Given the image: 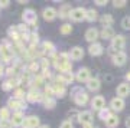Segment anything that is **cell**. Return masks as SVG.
Wrapping results in <instances>:
<instances>
[{
	"instance_id": "6da1fadb",
	"label": "cell",
	"mask_w": 130,
	"mask_h": 128,
	"mask_svg": "<svg viewBox=\"0 0 130 128\" xmlns=\"http://www.w3.org/2000/svg\"><path fill=\"white\" fill-rule=\"evenodd\" d=\"M126 45V39L123 35H117V36L113 37V40H111V49L117 50V52H121V49L124 48Z\"/></svg>"
},
{
	"instance_id": "7a4b0ae2",
	"label": "cell",
	"mask_w": 130,
	"mask_h": 128,
	"mask_svg": "<svg viewBox=\"0 0 130 128\" xmlns=\"http://www.w3.org/2000/svg\"><path fill=\"white\" fill-rule=\"evenodd\" d=\"M85 16H87V10L84 9V7H77V9H74L71 12L70 17L72 19L74 22H81V20L85 19Z\"/></svg>"
},
{
	"instance_id": "3957f363",
	"label": "cell",
	"mask_w": 130,
	"mask_h": 128,
	"mask_svg": "<svg viewBox=\"0 0 130 128\" xmlns=\"http://www.w3.org/2000/svg\"><path fill=\"white\" fill-rule=\"evenodd\" d=\"M106 101H104V98H103L101 95H97V96H94L93 101H91V106H93V110L95 111H101L106 108Z\"/></svg>"
},
{
	"instance_id": "277c9868",
	"label": "cell",
	"mask_w": 130,
	"mask_h": 128,
	"mask_svg": "<svg viewBox=\"0 0 130 128\" xmlns=\"http://www.w3.org/2000/svg\"><path fill=\"white\" fill-rule=\"evenodd\" d=\"M22 127H23V128H39V127H41V124H39V118L35 117V115H30V117H28V118L25 119V122H23Z\"/></svg>"
},
{
	"instance_id": "5b68a950",
	"label": "cell",
	"mask_w": 130,
	"mask_h": 128,
	"mask_svg": "<svg viewBox=\"0 0 130 128\" xmlns=\"http://www.w3.org/2000/svg\"><path fill=\"white\" fill-rule=\"evenodd\" d=\"M7 105L12 108V110H14V112H18L19 110H23V108H26V104H25L22 99H16V98H10L9 102H7Z\"/></svg>"
},
{
	"instance_id": "8992f818",
	"label": "cell",
	"mask_w": 130,
	"mask_h": 128,
	"mask_svg": "<svg viewBox=\"0 0 130 128\" xmlns=\"http://www.w3.org/2000/svg\"><path fill=\"white\" fill-rule=\"evenodd\" d=\"M98 36H100V33H98V30L95 28H90L85 32V40H88L90 43H95Z\"/></svg>"
},
{
	"instance_id": "52a82bcc",
	"label": "cell",
	"mask_w": 130,
	"mask_h": 128,
	"mask_svg": "<svg viewBox=\"0 0 130 128\" xmlns=\"http://www.w3.org/2000/svg\"><path fill=\"white\" fill-rule=\"evenodd\" d=\"M88 52L91 56H100L103 55V52H104V48H103V45H100V43H91L88 48Z\"/></svg>"
},
{
	"instance_id": "ba28073f",
	"label": "cell",
	"mask_w": 130,
	"mask_h": 128,
	"mask_svg": "<svg viewBox=\"0 0 130 128\" xmlns=\"http://www.w3.org/2000/svg\"><path fill=\"white\" fill-rule=\"evenodd\" d=\"M74 101L77 105H85L87 102H88V95H87V92L84 91H78V94L77 95H74Z\"/></svg>"
},
{
	"instance_id": "9c48e42d",
	"label": "cell",
	"mask_w": 130,
	"mask_h": 128,
	"mask_svg": "<svg viewBox=\"0 0 130 128\" xmlns=\"http://www.w3.org/2000/svg\"><path fill=\"white\" fill-rule=\"evenodd\" d=\"M110 106H111L113 111H123V108H124V101H123V98H119V96H116V98H113L111 102H110Z\"/></svg>"
},
{
	"instance_id": "30bf717a",
	"label": "cell",
	"mask_w": 130,
	"mask_h": 128,
	"mask_svg": "<svg viewBox=\"0 0 130 128\" xmlns=\"http://www.w3.org/2000/svg\"><path fill=\"white\" fill-rule=\"evenodd\" d=\"M78 121L83 125L85 124H91L93 122V114L90 112V111H83V112H79L78 114Z\"/></svg>"
},
{
	"instance_id": "8fae6325",
	"label": "cell",
	"mask_w": 130,
	"mask_h": 128,
	"mask_svg": "<svg viewBox=\"0 0 130 128\" xmlns=\"http://www.w3.org/2000/svg\"><path fill=\"white\" fill-rule=\"evenodd\" d=\"M116 94L119 95V98H124V96H129L130 94V85L129 83H120L116 89Z\"/></svg>"
},
{
	"instance_id": "7c38bea8",
	"label": "cell",
	"mask_w": 130,
	"mask_h": 128,
	"mask_svg": "<svg viewBox=\"0 0 130 128\" xmlns=\"http://www.w3.org/2000/svg\"><path fill=\"white\" fill-rule=\"evenodd\" d=\"M12 124H13V127H20V125H23L25 122V117L22 114V111H18V112H13V117H12Z\"/></svg>"
},
{
	"instance_id": "4fadbf2b",
	"label": "cell",
	"mask_w": 130,
	"mask_h": 128,
	"mask_svg": "<svg viewBox=\"0 0 130 128\" xmlns=\"http://www.w3.org/2000/svg\"><path fill=\"white\" fill-rule=\"evenodd\" d=\"M127 60V55L124 52H117L116 55L113 56V63L117 65V66H123Z\"/></svg>"
},
{
	"instance_id": "5bb4252c",
	"label": "cell",
	"mask_w": 130,
	"mask_h": 128,
	"mask_svg": "<svg viewBox=\"0 0 130 128\" xmlns=\"http://www.w3.org/2000/svg\"><path fill=\"white\" fill-rule=\"evenodd\" d=\"M23 20H25L26 23L35 25V23L38 22V19H36V14H35V12H33L32 9H28L26 12H23Z\"/></svg>"
},
{
	"instance_id": "9a60e30c",
	"label": "cell",
	"mask_w": 130,
	"mask_h": 128,
	"mask_svg": "<svg viewBox=\"0 0 130 128\" xmlns=\"http://www.w3.org/2000/svg\"><path fill=\"white\" fill-rule=\"evenodd\" d=\"M90 71L87 68H81L78 71V73H77V81H79V82H85V81H87V82H88L90 81Z\"/></svg>"
},
{
	"instance_id": "2e32d148",
	"label": "cell",
	"mask_w": 130,
	"mask_h": 128,
	"mask_svg": "<svg viewBox=\"0 0 130 128\" xmlns=\"http://www.w3.org/2000/svg\"><path fill=\"white\" fill-rule=\"evenodd\" d=\"M70 56H71V59H74V60L83 59V56H84L83 48H79V46H75V48H72V49H71V52H70Z\"/></svg>"
},
{
	"instance_id": "e0dca14e",
	"label": "cell",
	"mask_w": 130,
	"mask_h": 128,
	"mask_svg": "<svg viewBox=\"0 0 130 128\" xmlns=\"http://www.w3.org/2000/svg\"><path fill=\"white\" fill-rule=\"evenodd\" d=\"M28 101L29 102H39V101H42V94L36 89H32L28 92Z\"/></svg>"
},
{
	"instance_id": "ac0fdd59",
	"label": "cell",
	"mask_w": 130,
	"mask_h": 128,
	"mask_svg": "<svg viewBox=\"0 0 130 128\" xmlns=\"http://www.w3.org/2000/svg\"><path fill=\"white\" fill-rule=\"evenodd\" d=\"M56 16H58V14H56V10L54 9V7H46V9L43 10V19L48 20V22L54 20Z\"/></svg>"
},
{
	"instance_id": "d6986e66",
	"label": "cell",
	"mask_w": 130,
	"mask_h": 128,
	"mask_svg": "<svg viewBox=\"0 0 130 128\" xmlns=\"http://www.w3.org/2000/svg\"><path fill=\"white\" fill-rule=\"evenodd\" d=\"M0 55L3 56L5 62H10V58H12V50L5 45H0Z\"/></svg>"
},
{
	"instance_id": "ffe728a7",
	"label": "cell",
	"mask_w": 130,
	"mask_h": 128,
	"mask_svg": "<svg viewBox=\"0 0 130 128\" xmlns=\"http://www.w3.org/2000/svg\"><path fill=\"white\" fill-rule=\"evenodd\" d=\"M114 36H116V35H114V30H113L111 26H107V28H104L101 30V37L103 39H113Z\"/></svg>"
},
{
	"instance_id": "44dd1931",
	"label": "cell",
	"mask_w": 130,
	"mask_h": 128,
	"mask_svg": "<svg viewBox=\"0 0 130 128\" xmlns=\"http://www.w3.org/2000/svg\"><path fill=\"white\" fill-rule=\"evenodd\" d=\"M71 6L70 5H62V7L59 9V17L61 19H67L68 16H71Z\"/></svg>"
},
{
	"instance_id": "7402d4cb",
	"label": "cell",
	"mask_w": 130,
	"mask_h": 128,
	"mask_svg": "<svg viewBox=\"0 0 130 128\" xmlns=\"http://www.w3.org/2000/svg\"><path fill=\"white\" fill-rule=\"evenodd\" d=\"M106 125L108 128H116L119 125V118H117V115H110L108 118L106 119Z\"/></svg>"
},
{
	"instance_id": "603a6c76",
	"label": "cell",
	"mask_w": 130,
	"mask_h": 128,
	"mask_svg": "<svg viewBox=\"0 0 130 128\" xmlns=\"http://www.w3.org/2000/svg\"><path fill=\"white\" fill-rule=\"evenodd\" d=\"M87 85H88L90 91H98V89H100V81H98L97 78H91Z\"/></svg>"
},
{
	"instance_id": "cb8c5ba5",
	"label": "cell",
	"mask_w": 130,
	"mask_h": 128,
	"mask_svg": "<svg viewBox=\"0 0 130 128\" xmlns=\"http://www.w3.org/2000/svg\"><path fill=\"white\" fill-rule=\"evenodd\" d=\"M97 12L94 9H88L87 10V16H85V20H88V22H94V20H97Z\"/></svg>"
},
{
	"instance_id": "d4e9b609",
	"label": "cell",
	"mask_w": 130,
	"mask_h": 128,
	"mask_svg": "<svg viewBox=\"0 0 130 128\" xmlns=\"http://www.w3.org/2000/svg\"><path fill=\"white\" fill-rule=\"evenodd\" d=\"M59 32L62 33V35H70V33L72 32V26H71V25H68V23H65V25H62V26H61Z\"/></svg>"
},
{
	"instance_id": "484cf974",
	"label": "cell",
	"mask_w": 130,
	"mask_h": 128,
	"mask_svg": "<svg viewBox=\"0 0 130 128\" xmlns=\"http://www.w3.org/2000/svg\"><path fill=\"white\" fill-rule=\"evenodd\" d=\"M101 23L104 25V28H107V26H110L113 23V17L110 16V14H104L101 17Z\"/></svg>"
},
{
	"instance_id": "4316f807",
	"label": "cell",
	"mask_w": 130,
	"mask_h": 128,
	"mask_svg": "<svg viewBox=\"0 0 130 128\" xmlns=\"http://www.w3.org/2000/svg\"><path fill=\"white\" fill-rule=\"evenodd\" d=\"M9 118H10L9 108H0V119H9Z\"/></svg>"
},
{
	"instance_id": "83f0119b",
	"label": "cell",
	"mask_w": 130,
	"mask_h": 128,
	"mask_svg": "<svg viewBox=\"0 0 130 128\" xmlns=\"http://www.w3.org/2000/svg\"><path fill=\"white\" fill-rule=\"evenodd\" d=\"M54 49H55V46L52 45L51 42H43V50H45V52L52 53V52H54Z\"/></svg>"
},
{
	"instance_id": "f1b7e54d",
	"label": "cell",
	"mask_w": 130,
	"mask_h": 128,
	"mask_svg": "<svg viewBox=\"0 0 130 128\" xmlns=\"http://www.w3.org/2000/svg\"><path fill=\"white\" fill-rule=\"evenodd\" d=\"M0 128H13L10 119H0Z\"/></svg>"
},
{
	"instance_id": "f546056e",
	"label": "cell",
	"mask_w": 130,
	"mask_h": 128,
	"mask_svg": "<svg viewBox=\"0 0 130 128\" xmlns=\"http://www.w3.org/2000/svg\"><path fill=\"white\" fill-rule=\"evenodd\" d=\"M55 99H52V98H46L45 99V108H48V110H52L54 106H55Z\"/></svg>"
},
{
	"instance_id": "4dcf8cb0",
	"label": "cell",
	"mask_w": 130,
	"mask_h": 128,
	"mask_svg": "<svg viewBox=\"0 0 130 128\" xmlns=\"http://www.w3.org/2000/svg\"><path fill=\"white\" fill-rule=\"evenodd\" d=\"M121 28L130 29V16H126V17H123V20H121Z\"/></svg>"
},
{
	"instance_id": "1f68e13d",
	"label": "cell",
	"mask_w": 130,
	"mask_h": 128,
	"mask_svg": "<svg viewBox=\"0 0 130 128\" xmlns=\"http://www.w3.org/2000/svg\"><path fill=\"white\" fill-rule=\"evenodd\" d=\"M61 128H74V125L71 122V119H65L64 122L61 124Z\"/></svg>"
},
{
	"instance_id": "d6a6232c",
	"label": "cell",
	"mask_w": 130,
	"mask_h": 128,
	"mask_svg": "<svg viewBox=\"0 0 130 128\" xmlns=\"http://www.w3.org/2000/svg\"><path fill=\"white\" fill-rule=\"evenodd\" d=\"M10 88H13V85H12L10 81H7V82H5L3 85H2V89H3V91H9Z\"/></svg>"
},
{
	"instance_id": "836d02e7",
	"label": "cell",
	"mask_w": 130,
	"mask_h": 128,
	"mask_svg": "<svg viewBox=\"0 0 130 128\" xmlns=\"http://www.w3.org/2000/svg\"><path fill=\"white\" fill-rule=\"evenodd\" d=\"M126 3H127L126 0H119V2L116 0V2H114V7H124Z\"/></svg>"
},
{
	"instance_id": "e575fe53",
	"label": "cell",
	"mask_w": 130,
	"mask_h": 128,
	"mask_svg": "<svg viewBox=\"0 0 130 128\" xmlns=\"http://www.w3.org/2000/svg\"><path fill=\"white\" fill-rule=\"evenodd\" d=\"M22 96H23V91H22V89H18L16 94H14V98H16V99H22Z\"/></svg>"
},
{
	"instance_id": "d590c367",
	"label": "cell",
	"mask_w": 130,
	"mask_h": 128,
	"mask_svg": "<svg viewBox=\"0 0 130 128\" xmlns=\"http://www.w3.org/2000/svg\"><path fill=\"white\" fill-rule=\"evenodd\" d=\"M9 0H5V2H0V6H2V7H6V6H9Z\"/></svg>"
},
{
	"instance_id": "8d00e7d4",
	"label": "cell",
	"mask_w": 130,
	"mask_h": 128,
	"mask_svg": "<svg viewBox=\"0 0 130 128\" xmlns=\"http://www.w3.org/2000/svg\"><path fill=\"white\" fill-rule=\"evenodd\" d=\"M95 3H97L98 6H104V5H107V2H104V0H97Z\"/></svg>"
},
{
	"instance_id": "74e56055",
	"label": "cell",
	"mask_w": 130,
	"mask_h": 128,
	"mask_svg": "<svg viewBox=\"0 0 130 128\" xmlns=\"http://www.w3.org/2000/svg\"><path fill=\"white\" fill-rule=\"evenodd\" d=\"M126 127L130 128V117H127V119H126Z\"/></svg>"
},
{
	"instance_id": "f35d334b",
	"label": "cell",
	"mask_w": 130,
	"mask_h": 128,
	"mask_svg": "<svg viewBox=\"0 0 130 128\" xmlns=\"http://www.w3.org/2000/svg\"><path fill=\"white\" fill-rule=\"evenodd\" d=\"M106 81L111 82V81H113V76H111V75H107V76H106Z\"/></svg>"
},
{
	"instance_id": "ab89813d",
	"label": "cell",
	"mask_w": 130,
	"mask_h": 128,
	"mask_svg": "<svg viewBox=\"0 0 130 128\" xmlns=\"http://www.w3.org/2000/svg\"><path fill=\"white\" fill-rule=\"evenodd\" d=\"M3 73H5V68H3V66H2V65H0V76H2V75H3Z\"/></svg>"
},
{
	"instance_id": "60d3db41",
	"label": "cell",
	"mask_w": 130,
	"mask_h": 128,
	"mask_svg": "<svg viewBox=\"0 0 130 128\" xmlns=\"http://www.w3.org/2000/svg\"><path fill=\"white\" fill-rule=\"evenodd\" d=\"M84 128H93V124H85V125H83Z\"/></svg>"
},
{
	"instance_id": "b9f144b4",
	"label": "cell",
	"mask_w": 130,
	"mask_h": 128,
	"mask_svg": "<svg viewBox=\"0 0 130 128\" xmlns=\"http://www.w3.org/2000/svg\"><path fill=\"white\" fill-rule=\"evenodd\" d=\"M126 79L130 82V72H127V75H126Z\"/></svg>"
},
{
	"instance_id": "7bdbcfd3",
	"label": "cell",
	"mask_w": 130,
	"mask_h": 128,
	"mask_svg": "<svg viewBox=\"0 0 130 128\" xmlns=\"http://www.w3.org/2000/svg\"><path fill=\"white\" fill-rule=\"evenodd\" d=\"M39 128H49V125H41Z\"/></svg>"
}]
</instances>
